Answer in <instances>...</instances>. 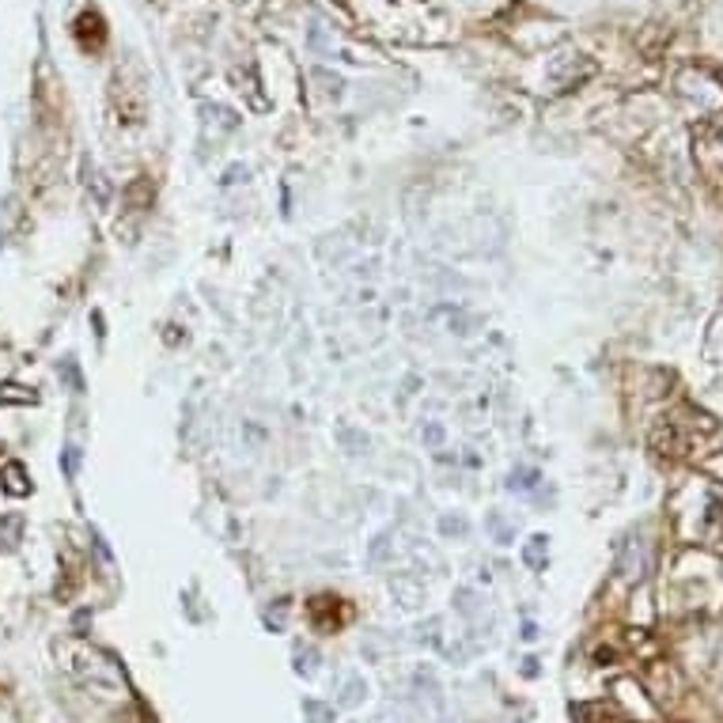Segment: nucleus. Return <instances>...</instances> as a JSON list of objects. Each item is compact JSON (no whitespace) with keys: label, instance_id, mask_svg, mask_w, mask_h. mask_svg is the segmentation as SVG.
Wrapping results in <instances>:
<instances>
[{"label":"nucleus","instance_id":"nucleus-1","mask_svg":"<svg viewBox=\"0 0 723 723\" xmlns=\"http://www.w3.org/2000/svg\"><path fill=\"white\" fill-rule=\"evenodd\" d=\"M689 447V429L678 421V417H660L652 424V451L663 458H681Z\"/></svg>","mask_w":723,"mask_h":723},{"label":"nucleus","instance_id":"nucleus-2","mask_svg":"<svg viewBox=\"0 0 723 723\" xmlns=\"http://www.w3.org/2000/svg\"><path fill=\"white\" fill-rule=\"evenodd\" d=\"M580 716H595V723H621L618 712H610L606 704H580Z\"/></svg>","mask_w":723,"mask_h":723},{"label":"nucleus","instance_id":"nucleus-3","mask_svg":"<svg viewBox=\"0 0 723 723\" xmlns=\"http://www.w3.org/2000/svg\"><path fill=\"white\" fill-rule=\"evenodd\" d=\"M541 557H546V538H530V546H527V561L534 564V569H541Z\"/></svg>","mask_w":723,"mask_h":723}]
</instances>
